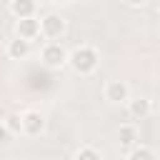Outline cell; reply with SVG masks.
Here are the masks:
<instances>
[{
    "label": "cell",
    "mask_w": 160,
    "mask_h": 160,
    "mask_svg": "<svg viewBox=\"0 0 160 160\" xmlns=\"http://www.w3.org/2000/svg\"><path fill=\"white\" fill-rule=\"evenodd\" d=\"M68 55H70V52H68L60 42H48V45L40 50V60H42V65L50 68V70L62 68V65L68 62Z\"/></svg>",
    "instance_id": "obj_3"
},
{
    "label": "cell",
    "mask_w": 160,
    "mask_h": 160,
    "mask_svg": "<svg viewBox=\"0 0 160 160\" xmlns=\"http://www.w3.org/2000/svg\"><path fill=\"white\" fill-rule=\"evenodd\" d=\"M75 160H102V155H100V150H98V148L85 145V148H80V150L75 152Z\"/></svg>",
    "instance_id": "obj_13"
},
{
    "label": "cell",
    "mask_w": 160,
    "mask_h": 160,
    "mask_svg": "<svg viewBox=\"0 0 160 160\" xmlns=\"http://www.w3.org/2000/svg\"><path fill=\"white\" fill-rule=\"evenodd\" d=\"M128 112H130V118H135V120H145V118L152 112V102H150L148 98H132V100L128 102Z\"/></svg>",
    "instance_id": "obj_7"
},
{
    "label": "cell",
    "mask_w": 160,
    "mask_h": 160,
    "mask_svg": "<svg viewBox=\"0 0 160 160\" xmlns=\"http://www.w3.org/2000/svg\"><path fill=\"white\" fill-rule=\"evenodd\" d=\"M98 62H100V55H98V50L90 48V45H80V48H75V50L68 55V65H70L78 75H90V72L98 68Z\"/></svg>",
    "instance_id": "obj_1"
},
{
    "label": "cell",
    "mask_w": 160,
    "mask_h": 160,
    "mask_svg": "<svg viewBox=\"0 0 160 160\" xmlns=\"http://www.w3.org/2000/svg\"><path fill=\"white\" fill-rule=\"evenodd\" d=\"M5 52H8V58H12V60H25V58L30 55V42H28V40L15 38V40H10V42H8Z\"/></svg>",
    "instance_id": "obj_9"
},
{
    "label": "cell",
    "mask_w": 160,
    "mask_h": 160,
    "mask_svg": "<svg viewBox=\"0 0 160 160\" xmlns=\"http://www.w3.org/2000/svg\"><path fill=\"white\" fill-rule=\"evenodd\" d=\"M35 10H38V5H35L32 0H12V2H10V12H12L18 20L35 18Z\"/></svg>",
    "instance_id": "obj_8"
},
{
    "label": "cell",
    "mask_w": 160,
    "mask_h": 160,
    "mask_svg": "<svg viewBox=\"0 0 160 160\" xmlns=\"http://www.w3.org/2000/svg\"><path fill=\"white\" fill-rule=\"evenodd\" d=\"M15 32H18V38L20 40H35L38 35H40V20H35V18H28V20H18V25H15Z\"/></svg>",
    "instance_id": "obj_6"
},
{
    "label": "cell",
    "mask_w": 160,
    "mask_h": 160,
    "mask_svg": "<svg viewBox=\"0 0 160 160\" xmlns=\"http://www.w3.org/2000/svg\"><path fill=\"white\" fill-rule=\"evenodd\" d=\"M42 130H45V118H42V112H38V110L22 112V132H25V135L35 138V135H40Z\"/></svg>",
    "instance_id": "obj_5"
},
{
    "label": "cell",
    "mask_w": 160,
    "mask_h": 160,
    "mask_svg": "<svg viewBox=\"0 0 160 160\" xmlns=\"http://www.w3.org/2000/svg\"><path fill=\"white\" fill-rule=\"evenodd\" d=\"M2 122H5V128H8V132H10V135H20V132H22V115L10 112Z\"/></svg>",
    "instance_id": "obj_12"
},
{
    "label": "cell",
    "mask_w": 160,
    "mask_h": 160,
    "mask_svg": "<svg viewBox=\"0 0 160 160\" xmlns=\"http://www.w3.org/2000/svg\"><path fill=\"white\" fill-rule=\"evenodd\" d=\"M105 100H110V102H130V88H128V82L125 80H110L108 85H105Z\"/></svg>",
    "instance_id": "obj_4"
},
{
    "label": "cell",
    "mask_w": 160,
    "mask_h": 160,
    "mask_svg": "<svg viewBox=\"0 0 160 160\" xmlns=\"http://www.w3.org/2000/svg\"><path fill=\"white\" fill-rule=\"evenodd\" d=\"M65 32V18L58 15V12H48L40 18V35L48 38L50 42H55L58 38H62Z\"/></svg>",
    "instance_id": "obj_2"
},
{
    "label": "cell",
    "mask_w": 160,
    "mask_h": 160,
    "mask_svg": "<svg viewBox=\"0 0 160 160\" xmlns=\"http://www.w3.org/2000/svg\"><path fill=\"white\" fill-rule=\"evenodd\" d=\"M125 160H155V152L150 148H145V145H135L132 150H128Z\"/></svg>",
    "instance_id": "obj_11"
},
{
    "label": "cell",
    "mask_w": 160,
    "mask_h": 160,
    "mask_svg": "<svg viewBox=\"0 0 160 160\" xmlns=\"http://www.w3.org/2000/svg\"><path fill=\"white\" fill-rule=\"evenodd\" d=\"M8 138H10V132H8L5 122H0V145H5V142H8Z\"/></svg>",
    "instance_id": "obj_14"
},
{
    "label": "cell",
    "mask_w": 160,
    "mask_h": 160,
    "mask_svg": "<svg viewBox=\"0 0 160 160\" xmlns=\"http://www.w3.org/2000/svg\"><path fill=\"white\" fill-rule=\"evenodd\" d=\"M118 140H120L122 148L132 150V148L138 145V130H135L132 125H120V130H118Z\"/></svg>",
    "instance_id": "obj_10"
}]
</instances>
